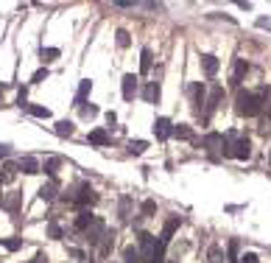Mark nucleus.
I'll use <instances>...</instances> for the list:
<instances>
[{
	"instance_id": "nucleus-4",
	"label": "nucleus",
	"mask_w": 271,
	"mask_h": 263,
	"mask_svg": "<svg viewBox=\"0 0 271 263\" xmlns=\"http://www.w3.org/2000/svg\"><path fill=\"white\" fill-rule=\"evenodd\" d=\"M73 201H76V204H81V207H90V204H95V201H98V194H95L93 191V185H81L76 191V196H73Z\"/></svg>"
},
{
	"instance_id": "nucleus-5",
	"label": "nucleus",
	"mask_w": 271,
	"mask_h": 263,
	"mask_svg": "<svg viewBox=\"0 0 271 263\" xmlns=\"http://www.w3.org/2000/svg\"><path fill=\"white\" fill-rule=\"evenodd\" d=\"M221 98H224V87H213L210 90V95H207V101H204V118H210L213 112L218 109V104H221Z\"/></svg>"
},
{
	"instance_id": "nucleus-11",
	"label": "nucleus",
	"mask_w": 271,
	"mask_h": 263,
	"mask_svg": "<svg viewBox=\"0 0 271 263\" xmlns=\"http://www.w3.org/2000/svg\"><path fill=\"white\" fill-rule=\"evenodd\" d=\"M17 168L23 171V174H28V177H31V174H39V163H37V157H31V154H25L23 160L17 163Z\"/></svg>"
},
{
	"instance_id": "nucleus-24",
	"label": "nucleus",
	"mask_w": 271,
	"mask_h": 263,
	"mask_svg": "<svg viewBox=\"0 0 271 263\" xmlns=\"http://www.w3.org/2000/svg\"><path fill=\"white\" fill-rule=\"evenodd\" d=\"M73 132H76V126L70 124V121H59V124H56V134H59V137H70Z\"/></svg>"
},
{
	"instance_id": "nucleus-37",
	"label": "nucleus",
	"mask_w": 271,
	"mask_h": 263,
	"mask_svg": "<svg viewBox=\"0 0 271 263\" xmlns=\"http://www.w3.org/2000/svg\"><path fill=\"white\" fill-rule=\"evenodd\" d=\"M240 261H243V263H260V258H257V255H252V252H246V255L240 258Z\"/></svg>"
},
{
	"instance_id": "nucleus-8",
	"label": "nucleus",
	"mask_w": 271,
	"mask_h": 263,
	"mask_svg": "<svg viewBox=\"0 0 271 263\" xmlns=\"http://www.w3.org/2000/svg\"><path fill=\"white\" fill-rule=\"evenodd\" d=\"M202 146L207 151H224V134H218V132H210L207 137L202 140Z\"/></svg>"
},
{
	"instance_id": "nucleus-14",
	"label": "nucleus",
	"mask_w": 271,
	"mask_h": 263,
	"mask_svg": "<svg viewBox=\"0 0 271 263\" xmlns=\"http://www.w3.org/2000/svg\"><path fill=\"white\" fill-rule=\"evenodd\" d=\"M202 67H204V73H207V76H216L218 67H221V65H218V56L204 54V56H202Z\"/></svg>"
},
{
	"instance_id": "nucleus-42",
	"label": "nucleus",
	"mask_w": 271,
	"mask_h": 263,
	"mask_svg": "<svg viewBox=\"0 0 271 263\" xmlns=\"http://www.w3.org/2000/svg\"><path fill=\"white\" fill-rule=\"evenodd\" d=\"M34 263H48V258L45 255H37V258H34Z\"/></svg>"
},
{
	"instance_id": "nucleus-3",
	"label": "nucleus",
	"mask_w": 271,
	"mask_h": 263,
	"mask_svg": "<svg viewBox=\"0 0 271 263\" xmlns=\"http://www.w3.org/2000/svg\"><path fill=\"white\" fill-rule=\"evenodd\" d=\"M154 249H157V238L151 232H140V258L143 261H154Z\"/></svg>"
},
{
	"instance_id": "nucleus-32",
	"label": "nucleus",
	"mask_w": 271,
	"mask_h": 263,
	"mask_svg": "<svg viewBox=\"0 0 271 263\" xmlns=\"http://www.w3.org/2000/svg\"><path fill=\"white\" fill-rule=\"evenodd\" d=\"M28 112H31L34 118H51V109L48 107H28Z\"/></svg>"
},
{
	"instance_id": "nucleus-29",
	"label": "nucleus",
	"mask_w": 271,
	"mask_h": 263,
	"mask_svg": "<svg viewBox=\"0 0 271 263\" xmlns=\"http://www.w3.org/2000/svg\"><path fill=\"white\" fill-rule=\"evenodd\" d=\"M140 213H143V216H146V218H151V216H154V213H157V201L146 199V201H143V207H140Z\"/></svg>"
},
{
	"instance_id": "nucleus-23",
	"label": "nucleus",
	"mask_w": 271,
	"mask_h": 263,
	"mask_svg": "<svg viewBox=\"0 0 271 263\" xmlns=\"http://www.w3.org/2000/svg\"><path fill=\"white\" fill-rule=\"evenodd\" d=\"M173 137H179V140H193V129H190V126H185V124H179V126H173Z\"/></svg>"
},
{
	"instance_id": "nucleus-27",
	"label": "nucleus",
	"mask_w": 271,
	"mask_h": 263,
	"mask_svg": "<svg viewBox=\"0 0 271 263\" xmlns=\"http://www.w3.org/2000/svg\"><path fill=\"white\" fill-rule=\"evenodd\" d=\"M115 42H117V48H129V42H132V39H129V31H126V28H117Z\"/></svg>"
},
{
	"instance_id": "nucleus-2",
	"label": "nucleus",
	"mask_w": 271,
	"mask_h": 263,
	"mask_svg": "<svg viewBox=\"0 0 271 263\" xmlns=\"http://www.w3.org/2000/svg\"><path fill=\"white\" fill-rule=\"evenodd\" d=\"M263 98L257 93H238V115H246V118H255V115H260L263 112Z\"/></svg>"
},
{
	"instance_id": "nucleus-41",
	"label": "nucleus",
	"mask_w": 271,
	"mask_h": 263,
	"mask_svg": "<svg viewBox=\"0 0 271 263\" xmlns=\"http://www.w3.org/2000/svg\"><path fill=\"white\" fill-rule=\"evenodd\" d=\"M107 121H109V126H115V121H117V115H115V112H107Z\"/></svg>"
},
{
	"instance_id": "nucleus-9",
	"label": "nucleus",
	"mask_w": 271,
	"mask_h": 263,
	"mask_svg": "<svg viewBox=\"0 0 271 263\" xmlns=\"http://www.w3.org/2000/svg\"><path fill=\"white\" fill-rule=\"evenodd\" d=\"M154 134H157V140H165L173 134V126H170L168 118H157L154 121Z\"/></svg>"
},
{
	"instance_id": "nucleus-26",
	"label": "nucleus",
	"mask_w": 271,
	"mask_h": 263,
	"mask_svg": "<svg viewBox=\"0 0 271 263\" xmlns=\"http://www.w3.org/2000/svg\"><path fill=\"white\" fill-rule=\"evenodd\" d=\"M207 261H210V263H224V249H221V247H210Z\"/></svg>"
},
{
	"instance_id": "nucleus-1",
	"label": "nucleus",
	"mask_w": 271,
	"mask_h": 263,
	"mask_svg": "<svg viewBox=\"0 0 271 263\" xmlns=\"http://www.w3.org/2000/svg\"><path fill=\"white\" fill-rule=\"evenodd\" d=\"M224 154L235 157V160H246L252 154V143H249V137H243L238 132H229L224 137Z\"/></svg>"
},
{
	"instance_id": "nucleus-43",
	"label": "nucleus",
	"mask_w": 271,
	"mask_h": 263,
	"mask_svg": "<svg viewBox=\"0 0 271 263\" xmlns=\"http://www.w3.org/2000/svg\"><path fill=\"white\" fill-rule=\"evenodd\" d=\"M0 154H8V146H0Z\"/></svg>"
},
{
	"instance_id": "nucleus-31",
	"label": "nucleus",
	"mask_w": 271,
	"mask_h": 263,
	"mask_svg": "<svg viewBox=\"0 0 271 263\" xmlns=\"http://www.w3.org/2000/svg\"><path fill=\"white\" fill-rule=\"evenodd\" d=\"M146 140H132V143H129V151H132V154H143V151H146Z\"/></svg>"
},
{
	"instance_id": "nucleus-38",
	"label": "nucleus",
	"mask_w": 271,
	"mask_h": 263,
	"mask_svg": "<svg viewBox=\"0 0 271 263\" xmlns=\"http://www.w3.org/2000/svg\"><path fill=\"white\" fill-rule=\"evenodd\" d=\"M81 112H84V115H90V118H93V115H98V107H81Z\"/></svg>"
},
{
	"instance_id": "nucleus-35",
	"label": "nucleus",
	"mask_w": 271,
	"mask_h": 263,
	"mask_svg": "<svg viewBox=\"0 0 271 263\" xmlns=\"http://www.w3.org/2000/svg\"><path fill=\"white\" fill-rule=\"evenodd\" d=\"M129 207H132V199L120 201V218H123V221H129Z\"/></svg>"
},
{
	"instance_id": "nucleus-25",
	"label": "nucleus",
	"mask_w": 271,
	"mask_h": 263,
	"mask_svg": "<svg viewBox=\"0 0 271 263\" xmlns=\"http://www.w3.org/2000/svg\"><path fill=\"white\" fill-rule=\"evenodd\" d=\"M3 207H6L8 213H17V210H20V194H11L6 201H3Z\"/></svg>"
},
{
	"instance_id": "nucleus-13",
	"label": "nucleus",
	"mask_w": 271,
	"mask_h": 263,
	"mask_svg": "<svg viewBox=\"0 0 271 263\" xmlns=\"http://www.w3.org/2000/svg\"><path fill=\"white\" fill-rule=\"evenodd\" d=\"M17 163H3V168H0V182L3 185H8V182H14V177H17Z\"/></svg>"
},
{
	"instance_id": "nucleus-28",
	"label": "nucleus",
	"mask_w": 271,
	"mask_h": 263,
	"mask_svg": "<svg viewBox=\"0 0 271 263\" xmlns=\"http://www.w3.org/2000/svg\"><path fill=\"white\" fill-rule=\"evenodd\" d=\"M190 95L196 104H204V84H190Z\"/></svg>"
},
{
	"instance_id": "nucleus-16",
	"label": "nucleus",
	"mask_w": 271,
	"mask_h": 263,
	"mask_svg": "<svg viewBox=\"0 0 271 263\" xmlns=\"http://www.w3.org/2000/svg\"><path fill=\"white\" fill-rule=\"evenodd\" d=\"M246 70H249L246 59H235V67H232V84H240V81H243Z\"/></svg>"
},
{
	"instance_id": "nucleus-6",
	"label": "nucleus",
	"mask_w": 271,
	"mask_h": 263,
	"mask_svg": "<svg viewBox=\"0 0 271 263\" xmlns=\"http://www.w3.org/2000/svg\"><path fill=\"white\" fill-rule=\"evenodd\" d=\"M104 232H107V227H104V221H101V218H95L93 224H90V227H87V230H84V235H87V241H90V244H93V247H95V244H101Z\"/></svg>"
},
{
	"instance_id": "nucleus-17",
	"label": "nucleus",
	"mask_w": 271,
	"mask_h": 263,
	"mask_svg": "<svg viewBox=\"0 0 271 263\" xmlns=\"http://www.w3.org/2000/svg\"><path fill=\"white\" fill-rule=\"evenodd\" d=\"M90 90H93V81H90V78H84V81L78 84V93H76V104H78V107H84V101H87V95H90Z\"/></svg>"
},
{
	"instance_id": "nucleus-19",
	"label": "nucleus",
	"mask_w": 271,
	"mask_h": 263,
	"mask_svg": "<svg viewBox=\"0 0 271 263\" xmlns=\"http://www.w3.org/2000/svg\"><path fill=\"white\" fill-rule=\"evenodd\" d=\"M143 98H146L148 104H157V101H160V87H157L154 81L146 84V87H143Z\"/></svg>"
},
{
	"instance_id": "nucleus-10",
	"label": "nucleus",
	"mask_w": 271,
	"mask_h": 263,
	"mask_svg": "<svg viewBox=\"0 0 271 263\" xmlns=\"http://www.w3.org/2000/svg\"><path fill=\"white\" fill-rule=\"evenodd\" d=\"M134 95H137V78H134V73H126L123 76V98L134 101Z\"/></svg>"
},
{
	"instance_id": "nucleus-39",
	"label": "nucleus",
	"mask_w": 271,
	"mask_h": 263,
	"mask_svg": "<svg viewBox=\"0 0 271 263\" xmlns=\"http://www.w3.org/2000/svg\"><path fill=\"white\" fill-rule=\"evenodd\" d=\"M25 98H28V95H25V90H20V93H17V104H20V107H25Z\"/></svg>"
},
{
	"instance_id": "nucleus-33",
	"label": "nucleus",
	"mask_w": 271,
	"mask_h": 263,
	"mask_svg": "<svg viewBox=\"0 0 271 263\" xmlns=\"http://www.w3.org/2000/svg\"><path fill=\"white\" fill-rule=\"evenodd\" d=\"M56 56H59V48H42V59H45V62H51Z\"/></svg>"
},
{
	"instance_id": "nucleus-15",
	"label": "nucleus",
	"mask_w": 271,
	"mask_h": 263,
	"mask_svg": "<svg viewBox=\"0 0 271 263\" xmlns=\"http://www.w3.org/2000/svg\"><path fill=\"white\" fill-rule=\"evenodd\" d=\"M151 65H154V54H151L148 48H143V51H140V73H143V76L151 73Z\"/></svg>"
},
{
	"instance_id": "nucleus-21",
	"label": "nucleus",
	"mask_w": 271,
	"mask_h": 263,
	"mask_svg": "<svg viewBox=\"0 0 271 263\" xmlns=\"http://www.w3.org/2000/svg\"><path fill=\"white\" fill-rule=\"evenodd\" d=\"M59 165H62V157H51V160L45 163V174H48L51 179H56V174H59Z\"/></svg>"
},
{
	"instance_id": "nucleus-12",
	"label": "nucleus",
	"mask_w": 271,
	"mask_h": 263,
	"mask_svg": "<svg viewBox=\"0 0 271 263\" xmlns=\"http://www.w3.org/2000/svg\"><path fill=\"white\" fill-rule=\"evenodd\" d=\"M56 194H59V185H56V179H51V182H45V185L39 188V199H42V201H54Z\"/></svg>"
},
{
	"instance_id": "nucleus-18",
	"label": "nucleus",
	"mask_w": 271,
	"mask_h": 263,
	"mask_svg": "<svg viewBox=\"0 0 271 263\" xmlns=\"http://www.w3.org/2000/svg\"><path fill=\"white\" fill-rule=\"evenodd\" d=\"M93 221H95L93 213H90V210H81V213H78V218H76V230H78V232H84L87 227L93 224Z\"/></svg>"
},
{
	"instance_id": "nucleus-20",
	"label": "nucleus",
	"mask_w": 271,
	"mask_h": 263,
	"mask_svg": "<svg viewBox=\"0 0 271 263\" xmlns=\"http://www.w3.org/2000/svg\"><path fill=\"white\" fill-rule=\"evenodd\" d=\"M87 140H90L93 146H107V143H109V134L104 129H95V132H90V137H87Z\"/></svg>"
},
{
	"instance_id": "nucleus-40",
	"label": "nucleus",
	"mask_w": 271,
	"mask_h": 263,
	"mask_svg": "<svg viewBox=\"0 0 271 263\" xmlns=\"http://www.w3.org/2000/svg\"><path fill=\"white\" fill-rule=\"evenodd\" d=\"M115 6H120V8H132V6H134V3H132V0H117Z\"/></svg>"
},
{
	"instance_id": "nucleus-34",
	"label": "nucleus",
	"mask_w": 271,
	"mask_h": 263,
	"mask_svg": "<svg viewBox=\"0 0 271 263\" xmlns=\"http://www.w3.org/2000/svg\"><path fill=\"white\" fill-rule=\"evenodd\" d=\"M48 235H51V238H62V227L56 224V221H51V224H48Z\"/></svg>"
},
{
	"instance_id": "nucleus-22",
	"label": "nucleus",
	"mask_w": 271,
	"mask_h": 263,
	"mask_svg": "<svg viewBox=\"0 0 271 263\" xmlns=\"http://www.w3.org/2000/svg\"><path fill=\"white\" fill-rule=\"evenodd\" d=\"M123 263H143V258H140V249H137V247H126V249H123Z\"/></svg>"
},
{
	"instance_id": "nucleus-7",
	"label": "nucleus",
	"mask_w": 271,
	"mask_h": 263,
	"mask_svg": "<svg viewBox=\"0 0 271 263\" xmlns=\"http://www.w3.org/2000/svg\"><path fill=\"white\" fill-rule=\"evenodd\" d=\"M179 224H182V218H179V216H170L168 221H165V227H163V235H160V241H163L165 247L170 244V238H173V232L179 230Z\"/></svg>"
},
{
	"instance_id": "nucleus-30",
	"label": "nucleus",
	"mask_w": 271,
	"mask_h": 263,
	"mask_svg": "<svg viewBox=\"0 0 271 263\" xmlns=\"http://www.w3.org/2000/svg\"><path fill=\"white\" fill-rule=\"evenodd\" d=\"M3 247H6L8 252H17V249L23 247V238H3Z\"/></svg>"
},
{
	"instance_id": "nucleus-36",
	"label": "nucleus",
	"mask_w": 271,
	"mask_h": 263,
	"mask_svg": "<svg viewBox=\"0 0 271 263\" xmlns=\"http://www.w3.org/2000/svg\"><path fill=\"white\" fill-rule=\"evenodd\" d=\"M42 78H48V67H39L37 73H34V76H31V81H34V84H39Z\"/></svg>"
}]
</instances>
